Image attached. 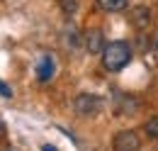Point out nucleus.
<instances>
[{
    "mask_svg": "<svg viewBox=\"0 0 158 151\" xmlns=\"http://www.w3.org/2000/svg\"><path fill=\"white\" fill-rule=\"evenodd\" d=\"M73 107H76V112H78L80 117H93V114L102 107V97H98V95H93V93H83V95L76 97Z\"/></svg>",
    "mask_w": 158,
    "mask_h": 151,
    "instance_id": "f03ea898",
    "label": "nucleus"
},
{
    "mask_svg": "<svg viewBox=\"0 0 158 151\" xmlns=\"http://www.w3.org/2000/svg\"><path fill=\"white\" fill-rule=\"evenodd\" d=\"M85 49H88L90 54L105 51V41H102V32H100V29H88V32H85Z\"/></svg>",
    "mask_w": 158,
    "mask_h": 151,
    "instance_id": "20e7f679",
    "label": "nucleus"
},
{
    "mask_svg": "<svg viewBox=\"0 0 158 151\" xmlns=\"http://www.w3.org/2000/svg\"><path fill=\"white\" fill-rule=\"evenodd\" d=\"M131 58V46L127 41H112V44H105V51H102V66L107 71H122Z\"/></svg>",
    "mask_w": 158,
    "mask_h": 151,
    "instance_id": "f257e3e1",
    "label": "nucleus"
},
{
    "mask_svg": "<svg viewBox=\"0 0 158 151\" xmlns=\"http://www.w3.org/2000/svg\"><path fill=\"white\" fill-rule=\"evenodd\" d=\"M0 134H5V124L2 122H0Z\"/></svg>",
    "mask_w": 158,
    "mask_h": 151,
    "instance_id": "ddd939ff",
    "label": "nucleus"
},
{
    "mask_svg": "<svg viewBox=\"0 0 158 151\" xmlns=\"http://www.w3.org/2000/svg\"><path fill=\"white\" fill-rule=\"evenodd\" d=\"M63 10L66 12H73L76 10V0H63Z\"/></svg>",
    "mask_w": 158,
    "mask_h": 151,
    "instance_id": "9d476101",
    "label": "nucleus"
},
{
    "mask_svg": "<svg viewBox=\"0 0 158 151\" xmlns=\"http://www.w3.org/2000/svg\"><path fill=\"white\" fill-rule=\"evenodd\" d=\"M5 151H15V149H5Z\"/></svg>",
    "mask_w": 158,
    "mask_h": 151,
    "instance_id": "4468645a",
    "label": "nucleus"
},
{
    "mask_svg": "<svg viewBox=\"0 0 158 151\" xmlns=\"http://www.w3.org/2000/svg\"><path fill=\"white\" fill-rule=\"evenodd\" d=\"M41 151H56V146H41Z\"/></svg>",
    "mask_w": 158,
    "mask_h": 151,
    "instance_id": "f8f14e48",
    "label": "nucleus"
},
{
    "mask_svg": "<svg viewBox=\"0 0 158 151\" xmlns=\"http://www.w3.org/2000/svg\"><path fill=\"white\" fill-rule=\"evenodd\" d=\"M51 76H54V58L51 56H41L39 66H37V78H39L41 83H46Z\"/></svg>",
    "mask_w": 158,
    "mask_h": 151,
    "instance_id": "39448f33",
    "label": "nucleus"
},
{
    "mask_svg": "<svg viewBox=\"0 0 158 151\" xmlns=\"http://www.w3.org/2000/svg\"><path fill=\"white\" fill-rule=\"evenodd\" d=\"M131 19H134V24H136L139 29H143L146 24H148V19H151V12H148V7H136L134 12H131Z\"/></svg>",
    "mask_w": 158,
    "mask_h": 151,
    "instance_id": "423d86ee",
    "label": "nucleus"
},
{
    "mask_svg": "<svg viewBox=\"0 0 158 151\" xmlns=\"http://www.w3.org/2000/svg\"><path fill=\"white\" fill-rule=\"evenodd\" d=\"M146 134L153 136V139H158V114H156V117H151V119L146 122Z\"/></svg>",
    "mask_w": 158,
    "mask_h": 151,
    "instance_id": "6e6552de",
    "label": "nucleus"
},
{
    "mask_svg": "<svg viewBox=\"0 0 158 151\" xmlns=\"http://www.w3.org/2000/svg\"><path fill=\"white\" fill-rule=\"evenodd\" d=\"M95 2H98V7L107 10V12H119V10L127 7L129 0H95Z\"/></svg>",
    "mask_w": 158,
    "mask_h": 151,
    "instance_id": "0eeeda50",
    "label": "nucleus"
},
{
    "mask_svg": "<svg viewBox=\"0 0 158 151\" xmlns=\"http://www.w3.org/2000/svg\"><path fill=\"white\" fill-rule=\"evenodd\" d=\"M153 51H156V58H158V37H156V41H153Z\"/></svg>",
    "mask_w": 158,
    "mask_h": 151,
    "instance_id": "9b49d317",
    "label": "nucleus"
},
{
    "mask_svg": "<svg viewBox=\"0 0 158 151\" xmlns=\"http://www.w3.org/2000/svg\"><path fill=\"white\" fill-rule=\"evenodd\" d=\"M141 141H139V134L131 129H124V132L114 134L112 139V149L114 151H139Z\"/></svg>",
    "mask_w": 158,
    "mask_h": 151,
    "instance_id": "7ed1b4c3",
    "label": "nucleus"
},
{
    "mask_svg": "<svg viewBox=\"0 0 158 151\" xmlns=\"http://www.w3.org/2000/svg\"><path fill=\"white\" fill-rule=\"evenodd\" d=\"M0 95H2V97H12V90H10L2 80H0Z\"/></svg>",
    "mask_w": 158,
    "mask_h": 151,
    "instance_id": "1a4fd4ad",
    "label": "nucleus"
}]
</instances>
